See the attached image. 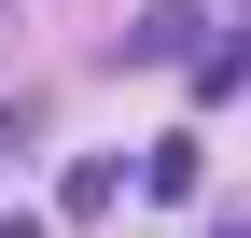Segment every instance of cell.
<instances>
[{"label":"cell","mask_w":251,"mask_h":238,"mask_svg":"<svg viewBox=\"0 0 251 238\" xmlns=\"http://www.w3.org/2000/svg\"><path fill=\"white\" fill-rule=\"evenodd\" d=\"M196 28H209L196 0H153V14L126 28V56H140V70H168V56H196Z\"/></svg>","instance_id":"6da1fadb"},{"label":"cell","mask_w":251,"mask_h":238,"mask_svg":"<svg viewBox=\"0 0 251 238\" xmlns=\"http://www.w3.org/2000/svg\"><path fill=\"white\" fill-rule=\"evenodd\" d=\"M112 196H126V168H112V154H84V168H70V182H56V210H70V224H98V210H112Z\"/></svg>","instance_id":"7a4b0ae2"},{"label":"cell","mask_w":251,"mask_h":238,"mask_svg":"<svg viewBox=\"0 0 251 238\" xmlns=\"http://www.w3.org/2000/svg\"><path fill=\"white\" fill-rule=\"evenodd\" d=\"M140 196H196V140H153L140 154Z\"/></svg>","instance_id":"3957f363"},{"label":"cell","mask_w":251,"mask_h":238,"mask_svg":"<svg viewBox=\"0 0 251 238\" xmlns=\"http://www.w3.org/2000/svg\"><path fill=\"white\" fill-rule=\"evenodd\" d=\"M0 238H56V224H28V210H0Z\"/></svg>","instance_id":"277c9868"},{"label":"cell","mask_w":251,"mask_h":238,"mask_svg":"<svg viewBox=\"0 0 251 238\" xmlns=\"http://www.w3.org/2000/svg\"><path fill=\"white\" fill-rule=\"evenodd\" d=\"M237 238H251V224H237Z\"/></svg>","instance_id":"5b68a950"}]
</instances>
